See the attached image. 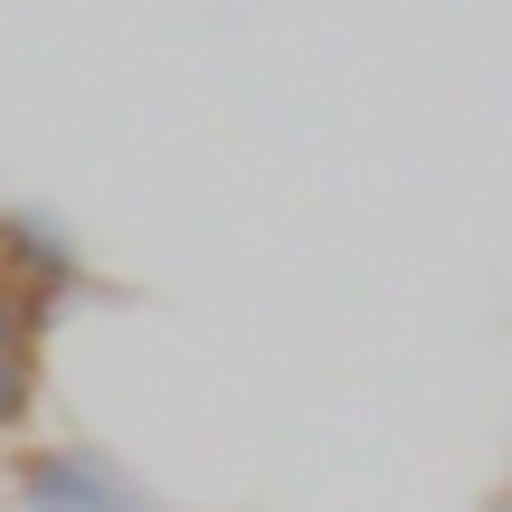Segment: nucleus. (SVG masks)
<instances>
[{
	"instance_id": "obj_4",
	"label": "nucleus",
	"mask_w": 512,
	"mask_h": 512,
	"mask_svg": "<svg viewBox=\"0 0 512 512\" xmlns=\"http://www.w3.org/2000/svg\"><path fill=\"white\" fill-rule=\"evenodd\" d=\"M57 323H67V304H48V294H29V285H10V275H0V351H29V361H48Z\"/></svg>"
},
{
	"instance_id": "obj_3",
	"label": "nucleus",
	"mask_w": 512,
	"mask_h": 512,
	"mask_svg": "<svg viewBox=\"0 0 512 512\" xmlns=\"http://www.w3.org/2000/svg\"><path fill=\"white\" fill-rule=\"evenodd\" d=\"M38 418H48V361H29V351H0V446H19Z\"/></svg>"
},
{
	"instance_id": "obj_2",
	"label": "nucleus",
	"mask_w": 512,
	"mask_h": 512,
	"mask_svg": "<svg viewBox=\"0 0 512 512\" xmlns=\"http://www.w3.org/2000/svg\"><path fill=\"white\" fill-rule=\"evenodd\" d=\"M0 275L29 294H48V304H86V294H114L105 275L86 266V247L67 238V228L48 219V209H0Z\"/></svg>"
},
{
	"instance_id": "obj_5",
	"label": "nucleus",
	"mask_w": 512,
	"mask_h": 512,
	"mask_svg": "<svg viewBox=\"0 0 512 512\" xmlns=\"http://www.w3.org/2000/svg\"><path fill=\"white\" fill-rule=\"evenodd\" d=\"M494 512H512V494H503V503H494Z\"/></svg>"
},
{
	"instance_id": "obj_1",
	"label": "nucleus",
	"mask_w": 512,
	"mask_h": 512,
	"mask_svg": "<svg viewBox=\"0 0 512 512\" xmlns=\"http://www.w3.org/2000/svg\"><path fill=\"white\" fill-rule=\"evenodd\" d=\"M0 484H10L19 512H181V503L152 494L124 456H105L86 437H19L0 456Z\"/></svg>"
}]
</instances>
